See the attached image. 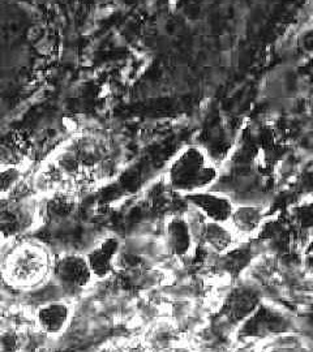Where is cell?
<instances>
[{"label": "cell", "mask_w": 313, "mask_h": 352, "mask_svg": "<svg viewBox=\"0 0 313 352\" xmlns=\"http://www.w3.org/2000/svg\"><path fill=\"white\" fill-rule=\"evenodd\" d=\"M218 177L217 166L199 146L182 151L169 168L170 187L182 193L205 190Z\"/></svg>", "instance_id": "cell-1"}, {"label": "cell", "mask_w": 313, "mask_h": 352, "mask_svg": "<svg viewBox=\"0 0 313 352\" xmlns=\"http://www.w3.org/2000/svg\"><path fill=\"white\" fill-rule=\"evenodd\" d=\"M55 278L68 292H78L88 287L93 279L88 261L81 254H65L55 265Z\"/></svg>", "instance_id": "cell-2"}, {"label": "cell", "mask_w": 313, "mask_h": 352, "mask_svg": "<svg viewBox=\"0 0 313 352\" xmlns=\"http://www.w3.org/2000/svg\"><path fill=\"white\" fill-rule=\"evenodd\" d=\"M188 204L193 205L208 221L217 223H226L234 210L233 201L221 193H214L208 190H199L186 195Z\"/></svg>", "instance_id": "cell-3"}, {"label": "cell", "mask_w": 313, "mask_h": 352, "mask_svg": "<svg viewBox=\"0 0 313 352\" xmlns=\"http://www.w3.org/2000/svg\"><path fill=\"white\" fill-rule=\"evenodd\" d=\"M120 248V243L116 238H107L98 247L89 252L87 257L93 278L105 279L114 272L115 258Z\"/></svg>", "instance_id": "cell-4"}, {"label": "cell", "mask_w": 313, "mask_h": 352, "mask_svg": "<svg viewBox=\"0 0 313 352\" xmlns=\"http://www.w3.org/2000/svg\"><path fill=\"white\" fill-rule=\"evenodd\" d=\"M167 248L176 257H186L193 248V234L191 225L183 217H173L169 219L166 228Z\"/></svg>", "instance_id": "cell-5"}, {"label": "cell", "mask_w": 313, "mask_h": 352, "mask_svg": "<svg viewBox=\"0 0 313 352\" xmlns=\"http://www.w3.org/2000/svg\"><path fill=\"white\" fill-rule=\"evenodd\" d=\"M71 315V308L65 302H49L38 308V325L46 334L58 336L68 327Z\"/></svg>", "instance_id": "cell-6"}, {"label": "cell", "mask_w": 313, "mask_h": 352, "mask_svg": "<svg viewBox=\"0 0 313 352\" xmlns=\"http://www.w3.org/2000/svg\"><path fill=\"white\" fill-rule=\"evenodd\" d=\"M263 217V210L260 206L241 205L234 208L230 221L238 232L248 235L261 228Z\"/></svg>", "instance_id": "cell-7"}, {"label": "cell", "mask_w": 313, "mask_h": 352, "mask_svg": "<svg viewBox=\"0 0 313 352\" xmlns=\"http://www.w3.org/2000/svg\"><path fill=\"white\" fill-rule=\"evenodd\" d=\"M204 142H205V149L202 148L201 149L205 151V154L215 166L225 161L233 149V139L228 135V132L222 128L209 131V133L206 135V140Z\"/></svg>", "instance_id": "cell-8"}, {"label": "cell", "mask_w": 313, "mask_h": 352, "mask_svg": "<svg viewBox=\"0 0 313 352\" xmlns=\"http://www.w3.org/2000/svg\"><path fill=\"white\" fill-rule=\"evenodd\" d=\"M202 238L206 245L217 253H226L230 251L234 244V235L225 226V223H217L212 221H208L205 223Z\"/></svg>", "instance_id": "cell-9"}, {"label": "cell", "mask_w": 313, "mask_h": 352, "mask_svg": "<svg viewBox=\"0 0 313 352\" xmlns=\"http://www.w3.org/2000/svg\"><path fill=\"white\" fill-rule=\"evenodd\" d=\"M23 228V214L13 209L11 204L0 202V236L3 239H10L19 235Z\"/></svg>", "instance_id": "cell-10"}, {"label": "cell", "mask_w": 313, "mask_h": 352, "mask_svg": "<svg viewBox=\"0 0 313 352\" xmlns=\"http://www.w3.org/2000/svg\"><path fill=\"white\" fill-rule=\"evenodd\" d=\"M21 171L16 166H6L0 168V195H10L21 180Z\"/></svg>", "instance_id": "cell-11"}, {"label": "cell", "mask_w": 313, "mask_h": 352, "mask_svg": "<svg viewBox=\"0 0 313 352\" xmlns=\"http://www.w3.org/2000/svg\"><path fill=\"white\" fill-rule=\"evenodd\" d=\"M49 208L52 213L59 217H67L74 212L75 201L68 195H55L49 202Z\"/></svg>", "instance_id": "cell-12"}, {"label": "cell", "mask_w": 313, "mask_h": 352, "mask_svg": "<svg viewBox=\"0 0 313 352\" xmlns=\"http://www.w3.org/2000/svg\"><path fill=\"white\" fill-rule=\"evenodd\" d=\"M77 161H76V158H74V155H65L64 158L62 160V162H61V167H62L64 171H69V173H72V171H75L76 168H77Z\"/></svg>", "instance_id": "cell-13"}, {"label": "cell", "mask_w": 313, "mask_h": 352, "mask_svg": "<svg viewBox=\"0 0 313 352\" xmlns=\"http://www.w3.org/2000/svg\"><path fill=\"white\" fill-rule=\"evenodd\" d=\"M1 239H3V238H1V236H0V243H1Z\"/></svg>", "instance_id": "cell-14"}]
</instances>
